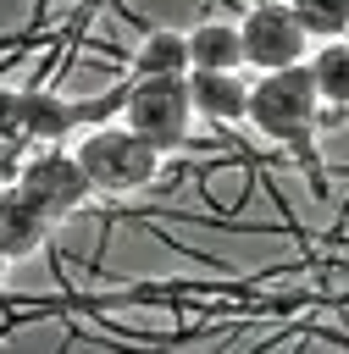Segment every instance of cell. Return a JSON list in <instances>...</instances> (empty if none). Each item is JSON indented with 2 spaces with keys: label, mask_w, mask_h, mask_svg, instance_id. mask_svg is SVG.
Masks as SVG:
<instances>
[{
  "label": "cell",
  "mask_w": 349,
  "mask_h": 354,
  "mask_svg": "<svg viewBox=\"0 0 349 354\" xmlns=\"http://www.w3.org/2000/svg\"><path fill=\"white\" fill-rule=\"evenodd\" d=\"M316 83H310V66H283V72H260V83H249V122L260 138L271 144H316Z\"/></svg>",
  "instance_id": "obj_1"
},
{
  "label": "cell",
  "mask_w": 349,
  "mask_h": 354,
  "mask_svg": "<svg viewBox=\"0 0 349 354\" xmlns=\"http://www.w3.org/2000/svg\"><path fill=\"white\" fill-rule=\"evenodd\" d=\"M72 155H78L94 194H133V188H150L161 177V149H150L133 127H116V122L89 127Z\"/></svg>",
  "instance_id": "obj_2"
},
{
  "label": "cell",
  "mask_w": 349,
  "mask_h": 354,
  "mask_svg": "<svg viewBox=\"0 0 349 354\" xmlns=\"http://www.w3.org/2000/svg\"><path fill=\"white\" fill-rule=\"evenodd\" d=\"M122 127H133L150 149H183L188 144V122H194V105H188V77H133L127 83V100H122Z\"/></svg>",
  "instance_id": "obj_3"
},
{
  "label": "cell",
  "mask_w": 349,
  "mask_h": 354,
  "mask_svg": "<svg viewBox=\"0 0 349 354\" xmlns=\"http://www.w3.org/2000/svg\"><path fill=\"white\" fill-rule=\"evenodd\" d=\"M238 50H244L249 66L283 72V66H299V61H305L310 39H305V28L294 22L288 0H260V6H249L244 22H238Z\"/></svg>",
  "instance_id": "obj_4"
},
{
  "label": "cell",
  "mask_w": 349,
  "mask_h": 354,
  "mask_svg": "<svg viewBox=\"0 0 349 354\" xmlns=\"http://www.w3.org/2000/svg\"><path fill=\"white\" fill-rule=\"evenodd\" d=\"M17 188H22L50 221L83 210L89 194H94L89 177H83V166H78V155H66V149H44V155H33V160L17 171Z\"/></svg>",
  "instance_id": "obj_5"
},
{
  "label": "cell",
  "mask_w": 349,
  "mask_h": 354,
  "mask_svg": "<svg viewBox=\"0 0 349 354\" xmlns=\"http://www.w3.org/2000/svg\"><path fill=\"white\" fill-rule=\"evenodd\" d=\"M44 232H50V216L17 183H6L0 188V254L6 260H22V254H33L44 243Z\"/></svg>",
  "instance_id": "obj_6"
},
{
  "label": "cell",
  "mask_w": 349,
  "mask_h": 354,
  "mask_svg": "<svg viewBox=\"0 0 349 354\" xmlns=\"http://www.w3.org/2000/svg\"><path fill=\"white\" fill-rule=\"evenodd\" d=\"M188 105L205 122H244L249 116V83L238 72H188Z\"/></svg>",
  "instance_id": "obj_7"
},
{
  "label": "cell",
  "mask_w": 349,
  "mask_h": 354,
  "mask_svg": "<svg viewBox=\"0 0 349 354\" xmlns=\"http://www.w3.org/2000/svg\"><path fill=\"white\" fill-rule=\"evenodd\" d=\"M78 127V100H61L55 88H22V138L61 144Z\"/></svg>",
  "instance_id": "obj_8"
},
{
  "label": "cell",
  "mask_w": 349,
  "mask_h": 354,
  "mask_svg": "<svg viewBox=\"0 0 349 354\" xmlns=\"http://www.w3.org/2000/svg\"><path fill=\"white\" fill-rule=\"evenodd\" d=\"M183 39H188V72H238L244 66L238 28L233 22H199Z\"/></svg>",
  "instance_id": "obj_9"
},
{
  "label": "cell",
  "mask_w": 349,
  "mask_h": 354,
  "mask_svg": "<svg viewBox=\"0 0 349 354\" xmlns=\"http://www.w3.org/2000/svg\"><path fill=\"white\" fill-rule=\"evenodd\" d=\"M133 77H188V39L172 28L144 33V44L133 50Z\"/></svg>",
  "instance_id": "obj_10"
},
{
  "label": "cell",
  "mask_w": 349,
  "mask_h": 354,
  "mask_svg": "<svg viewBox=\"0 0 349 354\" xmlns=\"http://www.w3.org/2000/svg\"><path fill=\"white\" fill-rule=\"evenodd\" d=\"M305 66H310L316 100L343 111V105H349V44H343V39H332V44H321L316 55H305Z\"/></svg>",
  "instance_id": "obj_11"
},
{
  "label": "cell",
  "mask_w": 349,
  "mask_h": 354,
  "mask_svg": "<svg viewBox=\"0 0 349 354\" xmlns=\"http://www.w3.org/2000/svg\"><path fill=\"white\" fill-rule=\"evenodd\" d=\"M288 11L305 28V39H321V44L343 39L349 28V0H288Z\"/></svg>",
  "instance_id": "obj_12"
},
{
  "label": "cell",
  "mask_w": 349,
  "mask_h": 354,
  "mask_svg": "<svg viewBox=\"0 0 349 354\" xmlns=\"http://www.w3.org/2000/svg\"><path fill=\"white\" fill-rule=\"evenodd\" d=\"M17 138H22V88L0 83V144H17Z\"/></svg>",
  "instance_id": "obj_13"
},
{
  "label": "cell",
  "mask_w": 349,
  "mask_h": 354,
  "mask_svg": "<svg viewBox=\"0 0 349 354\" xmlns=\"http://www.w3.org/2000/svg\"><path fill=\"white\" fill-rule=\"evenodd\" d=\"M6 266H11V260H6V254H0V282H6Z\"/></svg>",
  "instance_id": "obj_14"
},
{
  "label": "cell",
  "mask_w": 349,
  "mask_h": 354,
  "mask_svg": "<svg viewBox=\"0 0 349 354\" xmlns=\"http://www.w3.org/2000/svg\"><path fill=\"white\" fill-rule=\"evenodd\" d=\"M343 44H349V28H343Z\"/></svg>",
  "instance_id": "obj_15"
}]
</instances>
